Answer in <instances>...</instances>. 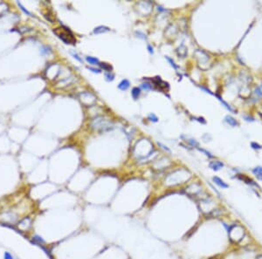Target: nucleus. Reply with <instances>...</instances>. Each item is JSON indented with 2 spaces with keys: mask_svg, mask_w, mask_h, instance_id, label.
<instances>
[{
  "mask_svg": "<svg viewBox=\"0 0 262 259\" xmlns=\"http://www.w3.org/2000/svg\"><path fill=\"white\" fill-rule=\"evenodd\" d=\"M54 32L66 44L74 45L76 43V39L74 36L73 32L66 26H61L54 30Z\"/></svg>",
  "mask_w": 262,
  "mask_h": 259,
  "instance_id": "1",
  "label": "nucleus"
},
{
  "mask_svg": "<svg viewBox=\"0 0 262 259\" xmlns=\"http://www.w3.org/2000/svg\"><path fill=\"white\" fill-rule=\"evenodd\" d=\"M19 216L13 212H4L2 214H0V221H2L3 222L5 223H16Z\"/></svg>",
  "mask_w": 262,
  "mask_h": 259,
  "instance_id": "2",
  "label": "nucleus"
},
{
  "mask_svg": "<svg viewBox=\"0 0 262 259\" xmlns=\"http://www.w3.org/2000/svg\"><path fill=\"white\" fill-rule=\"evenodd\" d=\"M17 229L23 232H27L31 226V219L30 217H25L17 222Z\"/></svg>",
  "mask_w": 262,
  "mask_h": 259,
  "instance_id": "3",
  "label": "nucleus"
},
{
  "mask_svg": "<svg viewBox=\"0 0 262 259\" xmlns=\"http://www.w3.org/2000/svg\"><path fill=\"white\" fill-rule=\"evenodd\" d=\"M236 227V233L234 235H231V239L234 242H239L242 239V237L244 236V230L242 227L240 226H238V225H235Z\"/></svg>",
  "mask_w": 262,
  "mask_h": 259,
  "instance_id": "4",
  "label": "nucleus"
},
{
  "mask_svg": "<svg viewBox=\"0 0 262 259\" xmlns=\"http://www.w3.org/2000/svg\"><path fill=\"white\" fill-rule=\"evenodd\" d=\"M209 167L214 171H218L224 167V163L220 161H214V162H210Z\"/></svg>",
  "mask_w": 262,
  "mask_h": 259,
  "instance_id": "5",
  "label": "nucleus"
},
{
  "mask_svg": "<svg viewBox=\"0 0 262 259\" xmlns=\"http://www.w3.org/2000/svg\"><path fill=\"white\" fill-rule=\"evenodd\" d=\"M224 121H225L227 124H229V125H230L231 127H238V126H239V123H238L237 120H236L233 117H232V116H230V115L225 116V118H224Z\"/></svg>",
  "mask_w": 262,
  "mask_h": 259,
  "instance_id": "6",
  "label": "nucleus"
},
{
  "mask_svg": "<svg viewBox=\"0 0 262 259\" xmlns=\"http://www.w3.org/2000/svg\"><path fill=\"white\" fill-rule=\"evenodd\" d=\"M212 180H213V182H214L215 184H217L218 187H220V188H228V185H227L222 179H220V178L218 177V176H214V177L212 178Z\"/></svg>",
  "mask_w": 262,
  "mask_h": 259,
  "instance_id": "7",
  "label": "nucleus"
},
{
  "mask_svg": "<svg viewBox=\"0 0 262 259\" xmlns=\"http://www.w3.org/2000/svg\"><path fill=\"white\" fill-rule=\"evenodd\" d=\"M129 85H130V83H129V81L128 79H123V80H121L119 83L118 88L120 90H121V91H125V90H127L129 87Z\"/></svg>",
  "mask_w": 262,
  "mask_h": 259,
  "instance_id": "8",
  "label": "nucleus"
},
{
  "mask_svg": "<svg viewBox=\"0 0 262 259\" xmlns=\"http://www.w3.org/2000/svg\"><path fill=\"white\" fill-rule=\"evenodd\" d=\"M110 29L107 26H104V25H100L98 27H96L94 30V33L95 34H101V33H105V32H108L109 31Z\"/></svg>",
  "mask_w": 262,
  "mask_h": 259,
  "instance_id": "9",
  "label": "nucleus"
},
{
  "mask_svg": "<svg viewBox=\"0 0 262 259\" xmlns=\"http://www.w3.org/2000/svg\"><path fill=\"white\" fill-rule=\"evenodd\" d=\"M131 94H132V97H133L135 99H137L139 98L140 94H141V90H140V88H138V87H134V88L132 89Z\"/></svg>",
  "mask_w": 262,
  "mask_h": 259,
  "instance_id": "10",
  "label": "nucleus"
},
{
  "mask_svg": "<svg viewBox=\"0 0 262 259\" xmlns=\"http://www.w3.org/2000/svg\"><path fill=\"white\" fill-rule=\"evenodd\" d=\"M86 61L88 62L89 64H92V65H99V59H96V58H94V57H90V56H87L86 57Z\"/></svg>",
  "mask_w": 262,
  "mask_h": 259,
  "instance_id": "11",
  "label": "nucleus"
},
{
  "mask_svg": "<svg viewBox=\"0 0 262 259\" xmlns=\"http://www.w3.org/2000/svg\"><path fill=\"white\" fill-rule=\"evenodd\" d=\"M104 76H105V79H106L107 81H113L114 79H115V75L112 73H110V72L105 73Z\"/></svg>",
  "mask_w": 262,
  "mask_h": 259,
  "instance_id": "12",
  "label": "nucleus"
},
{
  "mask_svg": "<svg viewBox=\"0 0 262 259\" xmlns=\"http://www.w3.org/2000/svg\"><path fill=\"white\" fill-rule=\"evenodd\" d=\"M99 65H101V67L103 69V70H105V71L110 72V71L112 70V66H111L110 65L107 64V63H100Z\"/></svg>",
  "mask_w": 262,
  "mask_h": 259,
  "instance_id": "13",
  "label": "nucleus"
},
{
  "mask_svg": "<svg viewBox=\"0 0 262 259\" xmlns=\"http://www.w3.org/2000/svg\"><path fill=\"white\" fill-rule=\"evenodd\" d=\"M141 86H142V88H143V89H144V90H148V91H150V90H152V89H153V87H152V85H150V84H149V83H148V82L143 83V84L141 85Z\"/></svg>",
  "mask_w": 262,
  "mask_h": 259,
  "instance_id": "14",
  "label": "nucleus"
},
{
  "mask_svg": "<svg viewBox=\"0 0 262 259\" xmlns=\"http://www.w3.org/2000/svg\"><path fill=\"white\" fill-rule=\"evenodd\" d=\"M253 174H254L256 176L261 175V174H262V168H261V167H257V168H253Z\"/></svg>",
  "mask_w": 262,
  "mask_h": 259,
  "instance_id": "15",
  "label": "nucleus"
},
{
  "mask_svg": "<svg viewBox=\"0 0 262 259\" xmlns=\"http://www.w3.org/2000/svg\"><path fill=\"white\" fill-rule=\"evenodd\" d=\"M32 238H33V241H34V242H37L38 244H42L45 243V241L42 239V237H40V236H34Z\"/></svg>",
  "mask_w": 262,
  "mask_h": 259,
  "instance_id": "16",
  "label": "nucleus"
},
{
  "mask_svg": "<svg viewBox=\"0 0 262 259\" xmlns=\"http://www.w3.org/2000/svg\"><path fill=\"white\" fill-rule=\"evenodd\" d=\"M165 59L169 61V63L170 64V65L172 66V67H174L175 69H178V66L176 65V63L174 62V60L172 59H170V58H169L168 56H165Z\"/></svg>",
  "mask_w": 262,
  "mask_h": 259,
  "instance_id": "17",
  "label": "nucleus"
},
{
  "mask_svg": "<svg viewBox=\"0 0 262 259\" xmlns=\"http://www.w3.org/2000/svg\"><path fill=\"white\" fill-rule=\"evenodd\" d=\"M149 119L150 120V121H153V122H157V121H158V118H157L154 113L149 114Z\"/></svg>",
  "mask_w": 262,
  "mask_h": 259,
  "instance_id": "18",
  "label": "nucleus"
},
{
  "mask_svg": "<svg viewBox=\"0 0 262 259\" xmlns=\"http://www.w3.org/2000/svg\"><path fill=\"white\" fill-rule=\"evenodd\" d=\"M4 259H14V257H13V256L10 252L5 251V254H4Z\"/></svg>",
  "mask_w": 262,
  "mask_h": 259,
  "instance_id": "19",
  "label": "nucleus"
},
{
  "mask_svg": "<svg viewBox=\"0 0 262 259\" xmlns=\"http://www.w3.org/2000/svg\"><path fill=\"white\" fill-rule=\"evenodd\" d=\"M88 70H90L91 72L94 73H101V70L100 69H97V68H94V67H87Z\"/></svg>",
  "mask_w": 262,
  "mask_h": 259,
  "instance_id": "20",
  "label": "nucleus"
},
{
  "mask_svg": "<svg viewBox=\"0 0 262 259\" xmlns=\"http://www.w3.org/2000/svg\"><path fill=\"white\" fill-rule=\"evenodd\" d=\"M17 5H19V6L20 7V9H21V10H22V11H24L25 14H27V15H29V16L31 15V13H30V12H29L27 10H25V7H24V6H23V5L20 4V3H17Z\"/></svg>",
  "mask_w": 262,
  "mask_h": 259,
  "instance_id": "21",
  "label": "nucleus"
},
{
  "mask_svg": "<svg viewBox=\"0 0 262 259\" xmlns=\"http://www.w3.org/2000/svg\"><path fill=\"white\" fill-rule=\"evenodd\" d=\"M72 53V55L74 56V59H77V60H78L79 62H80V63H83V60H82V59H80V58L79 57V55H78L77 53Z\"/></svg>",
  "mask_w": 262,
  "mask_h": 259,
  "instance_id": "22",
  "label": "nucleus"
},
{
  "mask_svg": "<svg viewBox=\"0 0 262 259\" xmlns=\"http://www.w3.org/2000/svg\"><path fill=\"white\" fill-rule=\"evenodd\" d=\"M252 148H254V149H261V148H262V146H260V145H259V144H257V143H255V142H253V143H252Z\"/></svg>",
  "mask_w": 262,
  "mask_h": 259,
  "instance_id": "23",
  "label": "nucleus"
},
{
  "mask_svg": "<svg viewBox=\"0 0 262 259\" xmlns=\"http://www.w3.org/2000/svg\"><path fill=\"white\" fill-rule=\"evenodd\" d=\"M198 150H199V151H201V152H203V153H204V154H205V155H207V156H208V157H210V158H212V157H213L211 154H210L209 152H207V151H205L204 149H200V148H198Z\"/></svg>",
  "mask_w": 262,
  "mask_h": 259,
  "instance_id": "24",
  "label": "nucleus"
},
{
  "mask_svg": "<svg viewBox=\"0 0 262 259\" xmlns=\"http://www.w3.org/2000/svg\"><path fill=\"white\" fill-rule=\"evenodd\" d=\"M148 50H149V53H151V54H153V53H154L153 48L151 47V45H148Z\"/></svg>",
  "mask_w": 262,
  "mask_h": 259,
  "instance_id": "25",
  "label": "nucleus"
}]
</instances>
